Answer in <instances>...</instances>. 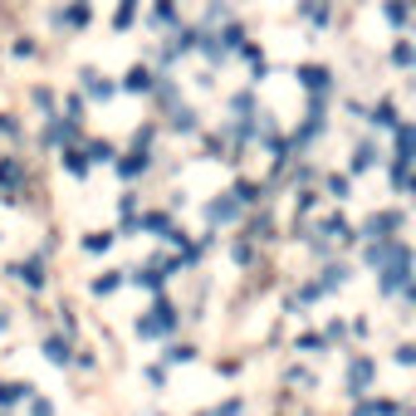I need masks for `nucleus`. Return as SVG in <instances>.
<instances>
[{
	"label": "nucleus",
	"mask_w": 416,
	"mask_h": 416,
	"mask_svg": "<svg viewBox=\"0 0 416 416\" xmlns=\"http://www.w3.org/2000/svg\"><path fill=\"white\" fill-rule=\"evenodd\" d=\"M230 216H235V201H216L211 206V221H230Z\"/></svg>",
	"instance_id": "obj_13"
},
{
	"label": "nucleus",
	"mask_w": 416,
	"mask_h": 416,
	"mask_svg": "<svg viewBox=\"0 0 416 416\" xmlns=\"http://www.w3.org/2000/svg\"><path fill=\"white\" fill-rule=\"evenodd\" d=\"M25 402H30V416H55V406H49L44 397H34V392H30Z\"/></svg>",
	"instance_id": "obj_11"
},
{
	"label": "nucleus",
	"mask_w": 416,
	"mask_h": 416,
	"mask_svg": "<svg viewBox=\"0 0 416 416\" xmlns=\"http://www.w3.org/2000/svg\"><path fill=\"white\" fill-rule=\"evenodd\" d=\"M397 226H402V216L387 211V216H373V221H368V235H387V230H397Z\"/></svg>",
	"instance_id": "obj_9"
},
{
	"label": "nucleus",
	"mask_w": 416,
	"mask_h": 416,
	"mask_svg": "<svg viewBox=\"0 0 416 416\" xmlns=\"http://www.w3.org/2000/svg\"><path fill=\"white\" fill-rule=\"evenodd\" d=\"M142 167H147V157H142V152H132V157H128V162H123V177H137V172H142Z\"/></svg>",
	"instance_id": "obj_15"
},
{
	"label": "nucleus",
	"mask_w": 416,
	"mask_h": 416,
	"mask_svg": "<svg viewBox=\"0 0 416 416\" xmlns=\"http://www.w3.org/2000/svg\"><path fill=\"white\" fill-rule=\"evenodd\" d=\"M377 377V362L373 357H357L348 368V397H368V382Z\"/></svg>",
	"instance_id": "obj_4"
},
{
	"label": "nucleus",
	"mask_w": 416,
	"mask_h": 416,
	"mask_svg": "<svg viewBox=\"0 0 416 416\" xmlns=\"http://www.w3.org/2000/svg\"><path fill=\"white\" fill-rule=\"evenodd\" d=\"M147 83H152V74H147V69H132V74H128V88H132V93H137V88H147Z\"/></svg>",
	"instance_id": "obj_16"
},
{
	"label": "nucleus",
	"mask_w": 416,
	"mask_h": 416,
	"mask_svg": "<svg viewBox=\"0 0 416 416\" xmlns=\"http://www.w3.org/2000/svg\"><path fill=\"white\" fill-rule=\"evenodd\" d=\"M25 181V167L20 162H0V186H20Z\"/></svg>",
	"instance_id": "obj_10"
},
{
	"label": "nucleus",
	"mask_w": 416,
	"mask_h": 416,
	"mask_svg": "<svg viewBox=\"0 0 416 416\" xmlns=\"http://www.w3.org/2000/svg\"><path fill=\"white\" fill-rule=\"evenodd\" d=\"M34 387L30 382H0V406H10V402H25Z\"/></svg>",
	"instance_id": "obj_7"
},
{
	"label": "nucleus",
	"mask_w": 416,
	"mask_h": 416,
	"mask_svg": "<svg viewBox=\"0 0 416 416\" xmlns=\"http://www.w3.org/2000/svg\"><path fill=\"white\" fill-rule=\"evenodd\" d=\"M118 284H123V279H118V275H103V279H93V294H113V289H118Z\"/></svg>",
	"instance_id": "obj_14"
},
{
	"label": "nucleus",
	"mask_w": 416,
	"mask_h": 416,
	"mask_svg": "<svg viewBox=\"0 0 416 416\" xmlns=\"http://www.w3.org/2000/svg\"><path fill=\"white\" fill-rule=\"evenodd\" d=\"M382 289L387 294H402L406 289V279H411V255H406V245H392L387 255H382Z\"/></svg>",
	"instance_id": "obj_1"
},
{
	"label": "nucleus",
	"mask_w": 416,
	"mask_h": 416,
	"mask_svg": "<svg viewBox=\"0 0 416 416\" xmlns=\"http://www.w3.org/2000/svg\"><path fill=\"white\" fill-rule=\"evenodd\" d=\"M397 411H402V406L387 402V397H377V402H362V397H357V411H353V416H397Z\"/></svg>",
	"instance_id": "obj_6"
},
{
	"label": "nucleus",
	"mask_w": 416,
	"mask_h": 416,
	"mask_svg": "<svg viewBox=\"0 0 416 416\" xmlns=\"http://www.w3.org/2000/svg\"><path fill=\"white\" fill-rule=\"evenodd\" d=\"M44 357L55 362V368H69V362H74V348H69L64 338H44Z\"/></svg>",
	"instance_id": "obj_5"
},
{
	"label": "nucleus",
	"mask_w": 416,
	"mask_h": 416,
	"mask_svg": "<svg viewBox=\"0 0 416 416\" xmlns=\"http://www.w3.org/2000/svg\"><path fill=\"white\" fill-rule=\"evenodd\" d=\"M299 79H304V83H308V88H324V69H304V74H299Z\"/></svg>",
	"instance_id": "obj_19"
},
{
	"label": "nucleus",
	"mask_w": 416,
	"mask_h": 416,
	"mask_svg": "<svg viewBox=\"0 0 416 416\" xmlns=\"http://www.w3.org/2000/svg\"><path fill=\"white\" fill-rule=\"evenodd\" d=\"M240 411H245L240 402H226V406H216V411H201V416H240Z\"/></svg>",
	"instance_id": "obj_18"
},
{
	"label": "nucleus",
	"mask_w": 416,
	"mask_h": 416,
	"mask_svg": "<svg viewBox=\"0 0 416 416\" xmlns=\"http://www.w3.org/2000/svg\"><path fill=\"white\" fill-rule=\"evenodd\" d=\"M64 162H69V172H74V177H83V157H79V152H64Z\"/></svg>",
	"instance_id": "obj_20"
},
{
	"label": "nucleus",
	"mask_w": 416,
	"mask_h": 416,
	"mask_svg": "<svg viewBox=\"0 0 416 416\" xmlns=\"http://www.w3.org/2000/svg\"><path fill=\"white\" fill-rule=\"evenodd\" d=\"M172 328H177V308H172L167 299H157V304L147 308V319H137V333H142V338H162V333H172Z\"/></svg>",
	"instance_id": "obj_2"
},
{
	"label": "nucleus",
	"mask_w": 416,
	"mask_h": 416,
	"mask_svg": "<svg viewBox=\"0 0 416 416\" xmlns=\"http://www.w3.org/2000/svg\"><path fill=\"white\" fill-rule=\"evenodd\" d=\"M411 147H416V132L411 128H397V162H392V181L406 186V167H411Z\"/></svg>",
	"instance_id": "obj_3"
},
{
	"label": "nucleus",
	"mask_w": 416,
	"mask_h": 416,
	"mask_svg": "<svg viewBox=\"0 0 416 416\" xmlns=\"http://www.w3.org/2000/svg\"><path fill=\"white\" fill-rule=\"evenodd\" d=\"M83 245H88V250H108V245H113V235H88Z\"/></svg>",
	"instance_id": "obj_21"
},
{
	"label": "nucleus",
	"mask_w": 416,
	"mask_h": 416,
	"mask_svg": "<svg viewBox=\"0 0 416 416\" xmlns=\"http://www.w3.org/2000/svg\"><path fill=\"white\" fill-rule=\"evenodd\" d=\"M132 279H137V284H147V289H157L167 275H162V270H147V275H132Z\"/></svg>",
	"instance_id": "obj_17"
},
{
	"label": "nucleus",
	"mask_w": 416,
	"mask_h": 416,
	"mask_svg": "<svg viewBox=\"0 0 416 416\" xmlns=\"http://www.w3.org/2000/svg\"><path fill=\"white\" fill-rule=\"evenodd\" d=\"M15 279H25L30 289H39V284H44V270H39V259H30V265H15Z\"/></svg>",
	"instance_id": "obj_8"
},
{
	"label": "nucleus",
	"mask_w": 416,
	"mask_h": 416,
	"mask_svg": "<svg viewBox=\"0 0 416 416\" xmlns=\"http://www.w3.org/2000/svg\"><path fill=\"white\" fill-rule=\"evenodd\" d=\"M196 357V348H186V343H177V348H167V362H191Z\"/></svg>",
	"instance_id": "obj_12"
}]
</instances>
